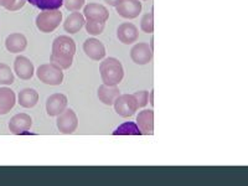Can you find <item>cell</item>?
Wrapping results in <instances>:
<instances>
[{
    "mask_svg": "<svg viewBox=\"0 0 248 186\" xmlns=\"http://www.w3.org/2000/svg\"><path fill=\"white\" fill-rule=\"evenodd\" d=\"M76 43L70 36H59L54 40L51 47L50 62L61 70H68L72 66L76 54Z\"/></svg>",
    "mask_w": 248,
    "mask_h": 186,
    "instance_id": "obj_1",
    "label": "cell"
},
{
    "mask_svg": "<svg viewBox=\"0 0 248 186\" xmlns=\"http://www.w3.org/2000/svg\"><path fill=\"white\" fill-rule=\"evenodd\" d=\"M99 75L103 85L118 86L124 77L123 65L114 57H105L99 63Z\"/></svg>",
    "mask_w": 248,
    "mask_h": 186,
    "instance_id": "obj_2",
    "label": "cell"
},
{
    "mask_svg": "<svg viewBox=\"0 0 248 186\" xmlns=\"http://www.w3.org/2000/svg\"><path fill=\"white\" fill-rule=\"evenodd\" d=\"M36 28L44 34L54 32L62 23V13L60 9L55 10H41L36 16Z\"/></svg>",
    "mask_w": 248,
    "mask_h": 186,
    "instance_id": "obj_3",
    "label": "cell"
},
{
    "mask_svg": "<svg viewBox=\"0 0 248 186\" xmlns=\"http://www.w3.org/2000/svg\"><path fill=\"white\" fill-rule=\"evenodd\" d=\"M36 76L47 86H60L63 82V70L52 63H44L36 70Z\"/></svg>",
    "mask_w": 248,
    "mask_h": 186,
    "instance_id": "obj_4",
    "label": "cell"
},
{
    "mask_svg": "<svg viewBox=\"0 0 248 186\" xmlns=\"http://www.w3.org/2000/svg\"><path fill=\"white\" fill-rule=\"evenodd\" d=\"M113 106H114V110H116L117 114L122 118L134 116L139 108L138 102L133 94H123V96L119 94Z\"/></svg>",
    "mask_w": 248,
    "mask_h": 186,
    "instance_id": "obj_5",
    "label": "cell"
},
{
    "mask_svg": "<svg viewBox=\"0 0 248 186\" xmlns=\"http://www.w3.org/2000/svg\"><path fill=\"white\" fill-rule=\"evenodd\" d=\"M56 125L57 129L62 134H66V136L74 134L78 128V118H77L76 112L71 108H66L61 114L57 116Z\"/></svg>",
    "mask_w": 248,
    "mask_h": 186,
    "instance_id": "obj_6",
    "label": "cell"
},
{
    "mask_svg": "<svg viewBox=\"0 0 248 186\" xmlns=\"http://www.w3.org/2000/svg\"><path fill=\"white\" fill-rule=\"evenodd\" d=\"M82 48H83L86 56L90 57L93 61H101L107 56L106 46L103 45L101 40L96 39V37H90V39L86 40Z\"/></svg>",
    "mask_w": 248,
    "mask_h": 186,
    "instance_id": "obj_7",
    "label": "cell"
},
{
    "mask_svg": "<svg viewBox=\"0 0 248 186\" xmlns=\"http://www.w3.org/2000/svg\"><path fill=\"white\" fill-rule=\"evenodd\" d=\"M68 99L63 93H54L46 101V113L50 117H57L67 108Z\"/></svg>",
    "mask_w": 248,
    "mask_h": 186,
    "instance_id": "obj_8",
    "label": "cell"
},
{
    "mask_svg": "<svg viewBox=\"0 0 248 186\" xmlns=\"http://www.w3.org/2000/svg\"><path fill=\"white\" fill-rule=\"evenodd\" d=\"M116 10L123 19H136L141 13L140 0H121L117 4Z\"/></svg>",
    "mask_w": 248,
    "mask_h": 186,
    "instance_id": "obj_9",
    "label": "cell"
},
{
    "mask_svg": "<svg viewBox=\"0 0 248 186\" xmlns=\"http://www.w3.org/2000/svg\"><path fill=\"white\" fill-rule=\"evenodd\" d=\"M9 130L15 134V136H20V134H25L30 130L32 127V119L26 113H17L16 116L12 117L9 121Z\"/></svg>",
    "mask_w": 248,
    "mask_h": 186,
    "instance_id": "obj_10",
    "label": "cell"
},
{
    "mask_svg": "<svg viewBox=\"0 0 248 186\" xmlns=\"http://www.w3.org/2000/svg\"><path fill=\"white\" fill-rule=\"evenodd\" d=\"M83 16L86 20L99 21V23H107L109 19V12L105 5L98 3H90L83 6Z\"/></svg>",
    "mask_w": 248,
    "mask_h": 186,
    "instance_id": "obj_11",
    "label": "cell"
},
{
    "mask_svg": "<svg viewBox=\"0 0 248 186\" xmlns=\"http://www.w3.org/2000/svg\"><path fill=\"white\" fill-rule=\"evenodd\" d=\"M130 59L136 65H148L153 59V50L145 43H139L130 48Z\"/></svg>",
    "mask_w": 248,
    "mask_h": 186,
    "instance_id": "obj_12",
    "label": "cell"
},
{
    "mask_svg": "<svg viewBox=\"0 0 248 186\" xmlns=\"http://www.w3.org/2000/svg\"><path fill=\"white\" fill-rule=\"evenodd\" d=\"M14 72L20 79L29 81L34 77L35 67L26 56H16L14 60Z\"/></svg>",
    "mask_w": 248,
    "mask_h": 186,
    "instance_id": "obj_13",
    "label": "cell"
},
{
    "mask_svg": "<svg viewBox=\"0 0 248 186\" xmlns=\"http://www.w3.org/2000/svg\"><path fill=\"white\" fill-rule=\"evenodd\" d=\"M117 37L124 45H133L139 37V30L132 23H123L117 29Z\"/></svg>",
    "mask_w": 248,
    "mask_h": 186,
    "instance_id": "obj_14",
    "label": "cell"
},
{
    "mask_svg": "<svg viewBox=\"0 0 248 186\" xmlns=\"http://www.w3.org/2000/svg\"><path fill=\"white\" fill-rule=\"evenodd\" d=\"M5 48L10 54H21L28 48V39L24 34L13 32L5 39Z\"/></svg>",
    "mask_w": 248,
    "mask_h": 186,
    "instance_id": "obj_15",
    "label": "cell"
},
{
    "mask_svg": "<svg viewBox=\"0 0 248 186\" xmlns=\"http://www.w3.org/2000/svg\"><path fill=\"white\" fill-rule=\"evenodd\" d=\"M137 125L143 136H152L154 133V110H141L137 116Z\"/></svg>",
    "mask_w": 248,
    "mask_h": 186,
    "instance_id": "obj_16",
    "label": "cell"
},
{
    "mask_svg": "<svg viewBox=\"0 0 248 186\" xmlns=\"http://www.w3.org/2000/svg\"><path fill=\"white\" fill-rule=\"evenodd\" d=\"M86 19L83 14L79 12H72L67 17H66L65 23H63V30L70 35H75L85 28Z\"/></svg>",
    "mask_w": 248,
    "mask_h": 186,
    "instance_id": "obj_17",
    "label": "cell"
},
{
    "mask_svg": "<svg viewBox=\"0 0 248 186\" xmlns=\"http://www.w3.org/2000/svg\"><path fill=\"white\" fill-rule=\"evenodd\" d=\"M16 94L9 87H0V116H5L14 108Z\"/></svg>",
    "mask_w": 248,
    "mask_h": 186,
    "instance_id": "obj_18",
    "label": "cell"
},
{
    "mask_svg": "<svg viewBox=\"0 0 248 186\" xmlns=\"http://www.w3.org/2000/svg\"><path fill=\"white\" fill-rule=\"evenodd\" d=\"M119 94H121V91L117 86L102 85L99 86L98 91H97V96H98L99 101L106 106H113Z\"/></svg>",
    "mask_w": 248,
    "mask_h": 186,
    "instance_id": "obj_19",
    "label": "cell"
},
{
    "mask_svg": "<svg viewBox=\"0 0 248 186\" xmlns=\"http://www.w3.org/2000/svg\"><path fill=\"white\" fill-rule=\"evenodd\" d=\"M16 101L23 108H34L39 103V93L34 88H24L17 93Z\"/></svg>",
    "mask_w": 248,
    "mask_h": 186,
    "instance_id": "obj_20",
    "label": "cell"
},
{
    "mask_svg": "<svg viewBox=\"0 0 248 186\" xmlns=\"http://www.w3.org/2000/svg\"><path fill=\"white\" fill-rule=\"evenodd\" d=\"M113 136H141L138 125L134 122H125L121 124L114 132Z\"/></svg>",
    "mask_w": 248,
    "mask_h": 186,
    "instance_id": "obj_21",
    "label": "cell"
},
{
    "mask_svg": "<svg viewBox=\"0 0 248 186\" xmlns=\"http://www.w3.org/2000/svg\"><path fill=\"white\" fill-rule=\"evenodd\" d=\"M40 10H55L63 5V0H26Z\"/></svg>",
    "mask_w": 248,
    "mask_h": 186,
    "instance_id": "obj_22",
    "label": "cell"
},
{
    "mask_svg": "<svg viewBox=\"0 0 248 186\" xmlns=\"http://www.w3.org/2000/svg\"><path fill=\"white\" fill-rule=\"evenodd\" d=\"M14 74L13 70L9 67L6 63L0 62V85L1 86H10L14 83Z\"/></svg>",
    "mask_w": 248,
    "mask_h": 186,
    "instance_id": "obj_23",
    "label": "cell"
},
{
    "mask_svg": "<svg viewBox=\"0 0 248 186\" xmlns=\"http://www.w3.org/2000/svg\"><path fill=\"white\" fill-rule=\"evenodd\" d=\"M106 23H99V21H92V20H87L85 24V29L87 31V34L91 36H98L105 31Z\"/></svg>",
    "mask_w": 248,
    "mask_h": 186,
    "instance_id": "obj_24",
    "label": "cell"
},
{
    "mask_svg": "<svg viewBox=\"0 0 248 186\" xmlns=\"http://www.w3.org/2000/svg\"><path fill=\"white\" fill-rule=\"evenodd\" d=\"M140 29L145 34H153L154 32V16H153V13L144 14V16L140 20Z\"/></svg>",
    "mask_w": 248,
    "mask_h": 186,
    "instance_id": "obj_25",
    "label": "cell"
},
{
    "mask_svg": "<svg viewBox=\"0 0 248 186\" xmlns=\"http://www.w3.org/2000/svg\"><path fill=\"white\" fill-rule=\"evenodd\" d=\"M63 4L68 12H79L86 5V0H63Z\"/></svg>",
    "mask_w": 248,
    "mask_h": 186,
    "instance_id": "obj_26",
    "label": "cell"
},
{
    "mask_svg": "<svg viewBox=\"0 0 248 186\" xmlns=\"http://www.w3.org/2000/svg\"><path fill=\"white\" fill-rule=\"evenodd\" d=\"M133 96L136 97L139 108L147 107L148 103H149V92H148V91H138V92L134 93Z\"/></svg>",
    "mask_w": 248,
    "mask_h": 186,
    "instance_id": "obj_27",
    "label": "cell"
},
{
    "mask_svg": "<svg viewBox=\"0 0 248 186\" xmlns=\"http://www.w3.org/2000/svg\"><path fill=\"white\" fill-rule=\"evenodd\" d=\"M26 0H6L5 5L3 8H5L9 12H19L25 5Z\"/></svg>",
    "mask_w": 248,
    "mask_h": 186,
    "instance_id": "obj_28",
    "label": "cell"
},
{
    "mask_svg": "<svg viewBox=\"0 0 248 186\" xmlns=\"http://www.w3.org/2000/svg\"><path fill=\"white\" fill-rule=\"evenodd\" d=\"M119 1H121V0H105V3L107 4V5L113 6V8H116L117 4H118Z\"/></svg>",
    "mask_w": 248,
    "mask_h": 186,
    "instance_id": "obj_29",
    "label": "cell"
},
{
    "mask_svg": "<svg viewBox=\"0 0 248 186\" xmlns=\"http://www.w3.org/2000/svg\"><path fill=\"white\" fill-rule=\"evenodd\" d=\"M149 102H150V105L154 106V90L149 92Z\"/></svg>",
    "mask_w": 248,
    "mask_h": 186,
    "instance_id": "obj_30",
    "label": "cell"
},
{
    "mask_svg": "<svg viewBox=\"0 0 248 186\" xmlns=\"http://www.w3.org/2000/svg\"><path fill=\"white\" fill-rule=\"evenodd\" d=\"M150 48H152V50L153 51H154V39H152V40H150Z\"/></svg>",
    "mask_w": 248,
    "mask_h": 186,
    "instance_id": "obj_31",
    "label": "cell"
},
{
    "mask_svg": "<svg viewBox=\"0 0 248 186\" xmlns=\"http://www.w3.org/2000/svg\"><path fill=\"white\" fill-rule=\"evenodd\" d=\"M6 3V0H0V6H4Z\"/></svg>",
    "mask_w": 248,
    "mask_h": 186,
    "instance_id": "obj_32",
    "label": "cell"
},
{
    "mask_svg": "<svg viewBox=\"0 0 248 186\" xmlns=\"http://www.w3.org/2000/svg\"><path fill=\"white\" fill-rule=\"evenodd\" d=\"M144 1H145V0H144Z\"/></svg>",
    "mask_w": 248,
    "mask_h": 186,
    "instance_id": "obj_33",
    "label": "cell"
}]
</instances>
